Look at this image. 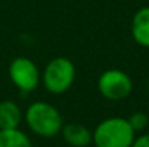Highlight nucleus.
I'll return each instance as SVG.
<instances>
[{
  "label": "nucleus",
  "mask_w": 149,
  "mask_h": 147,
  "mask_svg": "<svg viewBox=\"0 0 149 147\" xmlns=\"http://www.w3.org/2000/svg\"><path fill=\"white\" fill-rule=\"evenodd\" d=\"M97 90L100 95L109 101H122L132 94V78L122 69L110 68L101 72L97 79Z\"/></svg>",
  "instance_id": "20e7f679"
},
{
  "label": "nucleus",
  "mask_w": 149,
  "mask_h": 147,
  "mask_svg": "<svg viewBox=\"0 0 149 147\" xmlns=\"http://www.w3.org/2000/svg\"><path fill=\"white\" fill-rule=\"evenodd\" d=\"M9 78L20 92L29 94L39 87L41 72L32 59L26 56H17L9 65Z\"/></svg>",
  "instance_id": "39448f33"
},
{
  "label": "nucleus",
  "mask_w": 149,
  "mask_h": 147,
  "mask_svg": "<svg viewBox=\"0 0 149 147\" xmlns=\"http://www.w3.org/2000/svg\"><path fill=\"white\" fill-rule=\"evenodd\" d=\"M23 121V111L17 102L12 99L0 101V130L19 128Z\"/></svg>",
  "instance_id": "6e6552de"
},
{
  "label": "nucleus",
  "mask_w": 149,
  "mask_h": 147,
  "mask_svg": "<svg viewBox=\"0 0 149 147\" xmlns=\"http://www.w3.org/2000/svg\"><path fill=\"white\" fill-rule=\"evenodd\" d=\"M127 121H129V124H130V127L133 128L135 133H141V131H145L146 127L149 126V115L148 112L136 111L127 118Z\"/></svg>",
  "instance_id": "9d476101"
},
{
  "label": "nucleus",
  "mask_w": 149,
  "mask_h": 147,
  "mask_svg": "<svg viewBox=\"0 0 149 147\" xmlns=\"http://www.w3.org/2000/svg\"><path fill=\"white\" fill-rule=\"evenodd\" d=\"M61 134L65 143L71 147H87L90 143H93V133L86 126L78 123L64 124Z\"/></svg>",
  "instance_id": "0eeeda50"
},
{
  "label": "nucleus",
  "mask_w": 149,
  "mask_h": 147,
  "mask_svg": "<svg viewBox=\"0 0 149 147\" xmlns=\"http://www.w3.org/2000/svg\"><path fill=\"white\" fill-rule=\"evenodd\" d=\"M130 33L139 46L149 48V6H143L136 10L132 17Z\"/></svg>",
  "instance_id": "423d86ee"
},
{
  "label": "nucleus",
  "mask_w": 149,
  "mask_h": 147,
  "mask_svg": "<svg viewBox=\"0 0 149 147\" xmlns=\"http://www.w3.org/2000/svg\"><path fill=\"white\" fill-rule=\"evenodd\" d=\"M146 90H148V92H149V79H148V82H146Z\"/></svg>",
  "instance_id": "f8f14e48"
},
{
  "label": "nucleus",
  "mask_w": 149,
  "mask_h": 147,
  "mask_svg": "<svg viewBox=\"0 0 149 147\" xmlns=\"http://www.w3.org/2000/svg\"><path fill=\"white\" fill-rule=\"evenodd\" d=\"M0 147H32V141L20 128L0 130Z\"/></svg>",
  "instance_id": "1a4fd4ad"
},
{
  "label": "nucleus",
  "mask_w": 149,
  "mask_h": 147,
  "mask_svg": "<svg viewBox=\"0 0 149 147\" xmlns=\"http://www.w3.org/2000/svg\"><path fill=\"white\" fill-rule=\"evenodd\" d=\"M132 147H149V133L141 134L139 137H136Z\"/></svg>",
  "instance_id": "9b49d317"
},
{
  "label": "nucleus",
  "mask_w": 149,
  "mask_h": 147,
  "mask_svg": "<svg viewBox=\"0 0 149 147\" xmlns=\"http://www.w3.org/2000/svg\"><path fill=\"white\" fill-rule=\"evenodd\" d=\"M148 115H149V108H148Z\"/></svg>",
  "instance_id": "ddd939ff"
},
{
  "label": "nucleus",
  "mask_w": 149,
  "mask_h": 147,
  "mask_svg": "<svg viewBox=\"0 0 149 147\" xmlns=\"http://www.w3.org/2000/svg\"><path fill=\"white\" fill-rule=\"evenodd\" d=\"M135 139L136 133L127 118L123 117L104 118L93 131V143L96 147H132Z\"/></svg>",
  "instance_id": "f03ea898"
},
{
  "label": "nucleus",
  "mask_w": 149,
  "mask_h": 147,
  "mask_svg": "<svg viewBox=\"0 0 149 147\" xmlns=\"http://www.w3.org/2000/svg\"><path fill=\"white\" fill-rule=\"evenodd\" d=\"M23 120L33 134L45 139H51L59 134L64 126L62 115L58 108L45 101L32 102L23 112Z\"/></svg>",
  "instance_id": "f257e3e1"
},
{
  "label": "nucleus",
  "mask_w": 149,
  "mask_h": 147,
  "mask_svg": "<svg viewBox=\"0 0 149 147\" xmlns=\"http://www.w3.org/2000/svg\"><path fill=\"white\" fill-rule=\"evenodd\" d=\"M75 77L77 69L74 62L65 56H56L51 59L44 68L41 81L44 82V87L49 94L61 95L72 87Z\"/></svg>",
  "instance_id": "7ed1b4c3"
}]
</instances>
